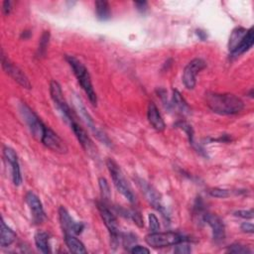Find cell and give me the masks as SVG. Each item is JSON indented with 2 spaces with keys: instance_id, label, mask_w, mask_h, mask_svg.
Wrapping results in <instances>:
<instances>
[{
  "instance_id": "1",
  "label": "cell",
  "mask_w": 254,
  "mask_h": 254,
  "mask_svg": "<svg viewBox=\"0 0 254 254\" xmlns=\"http://www.w3.org/2000/svg\"><path fill=\"white\" fill-rule=\"evenodd\" d=\"M205 102L209 109L221 115H233L242 111L243 102L231 94H214L205 95Z\"/></svg>"
},
{
  "instance_id": "2",
  "label": "cell",
  "mask_w": 254,
  "mask_h": 254,
  "mask_svg": "<svg viewBox=\"0 0 254 254\" xmlns=\"http://www.w3.org/2000/svg\"><path fill=\"white\" fill-rule=\"evenodd\" d=\"M66 60L69 63V65L71 66V68L73 69L74 74H75L76 77L77 78L78 83L80 84V87L83 90V92L86 93V95L88 96L91 103L93 105H97L98 97H97V94L93 87L91 75H90L88 69L86 68V66H84L79 60H77L76 58H75L73 56H67Z\"/></svg>"
},
{
  "instance_id": "3",
  "label": "cell",
  "mask_w": 254,
  "mask_h": 254,
  "mask_svg": "<svg viewBox=\"0 0 254 254\" xmlns=\"http://www.w3.org/2000/svg\"><path fill=\"white\" fill-rule=\"evenodd\" d=\"M106 166H107L109 174L112 178V181H113V184H114L116 190L122 196H124L127 200H128L130 203H134L135 196H134L129 184L127 183L118 164L114 160L108 158L106 160Z\"/></svg>"
},
{
  "instance_id": "4",
  "label": "cell",
  "mask_w": 254,
  "mask_h": 254,
  "mask_svg": "<svg viewBox=\"0 0 254 254\" xmlns=\"http://www.w3.org/2000/svg\"><path fill=\"white\" fill-rule=\"evenodd\" d=\"M146 243L153 248H165L172 245H177L178 243L185 242L186 238L177 232H151L145 237Z\"/></svg>"
},
{
  "instance_id": "5",
  "label": "cell",
  "mask_w": 254,
  "mask_h": 254,
  "mask_svg": "<svg viewBox=\"0 0 254 254\" xmlns=\"http://www.w3.org/2000/svg\"><path fill=\"white\" fill-rule=\"evenodd\" d=\"M19 111L25 123L29 127L32 135L41 141L42 137H43L46 125L42 122V120L38 117V115L26 103L20 104Z\"/></svg>"
},
{
  "instance_id": "6",
  "label": "cell",
  "mask_w": 254,
  "mask_h": 254,
  "mask_svg": "<svg viewBox=\"0 0 254 254\" xmlns=\"http://www.w3.org/2000/svg\"><path fill=\"white\" fill-rule=\"evenodd\" d=\"M50 94L53 102L57 105L59 111L61 112L63 118L70 124L72 121L76 120V117L74 115V112L71 110L69 104L67 103L64 94L62 91V88L60 83L56 80H52L50 83Z\"/></svg>"
},
{
  "instance_id": "7",
  "label": "cell",
  "mask_w": 254,
  "mask_h": 254,
  "mask_svg": "<svg viewBox=\"0 0 254 254\" xmlns=\"http://www.w3.org/2000/svg\"><path fill=\"white\" fill-rule=\"evenodd\" d=\"M98 209L101 214V217L107 228L110 236L112 238L113 242H118L119 239H121V235L119 232L118 223L115 218V216L111 213V210L105 205L104 203H98Z\"/></svg>"
},
{
  "instance_id": "8",
  "label": "cell",
  "mask_w": 254,
  "mask_h": 254,
  "mask_svg": "<svg viewBox=\"0 0 254 254\" xmlns=\"http://www.w3.org/2000/svg\"><path fill=\"white\" fill-rule=\"evenodd\" d=\"M1 63H2V68L5 71L7 75H9L15 81H17L21 87L24 89L30 90L32 88L31 82L28 79L27 76L23 73L21 69H19L17 66H15L5 55L3 50L1 51Z\"/></svg>"
},
{
  "instance_id": "9",
  "label": "cell",
  "mask_w": 254,
  "mask_h": 254,
  "mask_svg": "<svg viewBox=\"0 0 254 254\" xmlns=\"http://www.w3.org/2000/svg\"><path fill=\"white\" fill-rule=\"evenodd\" d=\"M206 67L205 62L203 59L197 58L194 59L193 61H191L185 68L184 73H183V82L184 86L188 89V90H193L196 87V77L197 75L203 71L204 68Z\"/></svg>"
},
{
  "instance_id": "10",
  "label": "cell",
  "mask_w": 254,
  "mask_h": 254,
  "mask_svg": "<svg viewBox=\"0 0 254 254\" xmlns=\"http://www.w3.org/2000/svg\"><path fill=\"white\" fill-rule=\"evenodd\" d=\"M76 108H77V110H78L80 116L82 117V119L84 120V122L87 123V125L90 127L91 130H92L93 133L95 134V136H96L101 142H102V143L105 144L106 146L110 147V146H111V141H110V139L108 138V136H107L102 129H100L99 127H97V125L95 124L94 119L92 118V116L90 115V113L87 111L86 107L83 106V104H82V102H80V100L76 99Z\"/></svg>"
},
{
  "instance_id": "11",
  "label": "cell",
  "mask_w": 254,
  "mask_h": 254,
  "mask_svg": "<svg viewBox=\"0 0 254 254\" xmlns=\"http://www.w3.org/2000/svg\"><path fill=\"white\" fill-rule=\"evenodd\" d=\"M41 142L43 143V145L46 146L48 149L56 153L65 154L68 152V147L64 142V140L48 126H46L43 137L41 139Z\"/></svg>"
},
{
  "instance_id": "12",
  "label": "cell",
  "mask_w": 254,
  "mask_h": 254,
  "mask_svg": "<svg viewBox=\"0 0 254 254\" xmlns=\"http://www.w3.org/2000/svg\"><path fill=\"white\" fill-rule=\"evenodd\" d=\"M59 218L62 229L65 231V233L77 235L82 232L84 225L82 223H76L64 206H61L59 209Z\"/></svg>"
},
{
  "instance_id": "13",
  "label": "cell",
  "mask_w": 254,
  "mask_h": 254,
  "mask_svg": "<svg viewBox=\"0 0 254 254\" xmlns=\"http://www.w3.org/2000/svg\"><path fill=\"white\" fill-rule=\"evenodd\" d=\"M70 126H71L73 132L75 133L76 137L77 138L78 142L80 143L82 148L86 150V152L89 153L90 155H96L97 154V147L94 144L93 140L88 135V133L86 132V130H84L76 120L72 121L70 123Z\"/></svg>"
},
{
  "instance_id": "14",
  "label": "cell",
  "mask_w": 254,
  "mask_h": 254,
  "mask_svg": "<svg viewBox=\"0 0 254 254\" xmlns=\"http://www.w3.org/2000/svg\"><path fill=\"white\" fill-rule=\"evenodd\" d=\"M204 222L210 227L213 231V238L217 243H220L226 238V228L222 219L216 215L206 214L203 217Z\"/></svg>"
},
{
  "instance_id": "15",
  "label": "cell",
  "mask_w": 254,
  "mask_h": 254,
  "mask_svg": "<svg viewBox=\"0 0 254 254\" xmlns=\"http://www.w3.org/2000/svg\"><path fill=\"white\" fill-rule=\"evenodd\" d=\"M25 200L31 210L34 222L36 224L43 223L44 220L46 219V216H45V211L43 208V204H42L40 199L34 193L29 192V193H27Z\"/></svg>"
},
{
  "instance_id": "16",
  "label": "cell",
  "mask_w": 254,
  "mask_h": 254,
  "mask_svg": "<svg viewBox=\"0 0 254 254\" xmlns=\"http://www.w3.org/2000/svg\"><path fill=\"white\" fill-rule=\"evenodd\" d=\"M3 155L5 157V160L10 164L11 166V173H12V180L15 186H20L22 183V176H21V170L20 165L18 161V156L16 152L10 148V147H4L3 149Z\"/></svg>"
},
{
  "instance_id": "17",
  "label": "cell",
  "mask_w": 254,
  "mask_h": 254,
  "mask_svg": "<svg viewBox=\"0 0 254 254\" xmlns=\"http://www.w3.org/2000/svg\"><path fill=\"white\" fill-rule=\"evenodd\" d=\"M137 184L140 188V190L142 191V193L144 194L145 198L147 199V201L158 210L163 211L162 210V203H161V196L160 194L152 187L150 186L147 182H145L142 179H138L137 180Z\"/></svg>"
},
{
  "instance_id": "18",
  "label": "cell",
  "mask_w": 254,
  "mask_h": 254,
  "mask_svg": "<svg viewBox=\"0 0 254 254\" xmlns=\"http://www.w3.org/2000/svg\"><path fill=\"white\" fill-rule=\"evenodd\" d=\"M147 118L149 123L152 125L153 128L159 132L165 130L166 125L165 122L159 112V109L155 105L154 102H150L147 109Z\"/></svg>"
},
{
  "instance_id": "19",
  "label": "cell",
  "mask_w": 254,
  "mask_h": 254,
  "mask_svg": "<svg viewBox=\"0 0 254 254\" xmlns=\"http://www.w3.org/2000/svg\"><path fill=\"white\" fill-rule=\"evenodd\" d=\"M254 43V35H253V29L250 28L247 30L246 34L242 38V40L239 42V44L235 47V49L230 52L232 56H239L246 51H248L250 48H252Z\"/></svg>"
},
{
  "instance_id": "20",
  "label": "cell",
  "mask_w": 254,
  "mask_h": 254,
  "mask_svg": "<svg viewBox=\"0 0 254 254\" xmlns=\"http://www.w3.org/2000/svg\"><path fill=\"white\" fill-rule=\"evenodd\" d=\"M16 239V233L4 223L1 221V230H0V244L2 247L10 246Z\"/></svg>"
},
{
  "instance_id": "21",
  "label": "cell",
  "mask_w": 254,
  "mask_h": 254,
  "mask_svg": "<svg viewBox=\"0 0 254 254\" xmlns=\"http://www.w3.org/2000/svg\"><path fill=\"white\" fill-rule=\"evenodd\" d=\"M65 242H66V245L68 246V248L73 253H77V254L87 253V249H86V247H84L83 243L73 234L65 233Z\"/></svg>"
},
{
  "instance_id": "22",
  "label": "cell",
  "mask_w": 254,
  "mask_h": 254,
  "mask_svg": "<svg viewBox=\"0 0 254 254\" xmlns=\"http://www.w3.org/2000/svg\"><path fill=\"white\" fill-rule=\"evenodd\" d=\"M96 12L98 18L102 21H106L111 17L109 3L104 1V0H98V1H96Z\"/></svg>"
},
{
  "instance_id": "23",
  "label": "cell",
  "mask_w": 254,
  "mask_h": 254,
  "mask_svg": "<svg viewBox=\"0 0 254 254\" xmlns=\"http://www.w3.org/2000/svg\"><path fill=\"white\" fill-rule=\"evenodd\" d=\"M35 243L37 248L43 253L50 252V244H49V235L44 231H38L35 234Z\"/></svg>"
},
{
  "instance_id": "24",
  "label": "cell",
  "mask_w": 254,
  "mask_h": 254,
  "mask_svg": "<svg viewBox=\"0 0 254 254\" xmlns=\"http://www.w3.org/2000/svg\"><path fill=\"white\" fill-rule=\"evenodd\" d=\"M247 30L243 29V28H236L235 30L232 31L231 36L229 38V51L232 52L235 47L239 44V42L242 40V38L244 37V35L246 34Z\"/></svg>"
},
{
  "instance_id": "25",
  "label": "cell",
  "mask_w": 254,
  "mask_h": 254,
  "mask_svg": "<svg viewBox=\"0 0 254 254\" xmlns=\"http://www.w3.org/2000/svg\"><path fill=\"white\" fill-rule=\"evenodd\" d=\"M172 102H173V105H174L175 107H177L180 111H182V112H184V113L190 111V107H189L188 103L186 102V101L184 100V98L182 97V95H181L177 90H174V91H173Z\"/></svg>"
},
{
  "instance_id": "26",
  "label": "cell",
  "mask_w": 254,
  "mask_h": 254,
  "mask_svg": "<svg viewBox=\"0 0 254 254\" xmlns=\"http://www.w3.org/2000/svg\"><path fill=\"white\" fill-rule=\"evenodd\" d=\"M50 41V32L49 31H44V33L42 34V37L39 42V47H38V56H45L47 52V48L49 45Z\"/></svg>"
},
{
  "instance_id": "27",
  "label": "cell",
  "mask_w": 254,
  "mask_h": 254,
  "mask_svg": "<svg viewBox=\"0 0 254 254\" xmlns=\"http://www.w3.org/2000/svg\"><path fill=\"white\" fill-rule=\"evenodd\" d=\"M228 252L229 253H238V254H245V253H251V251L244 245H241V244H231L228 247L227 249Z\"/></svg>"
},
{
  "instance_id": "28",
  "label": "cell",
  "mask_w": 254,
  "mask_h": 254,
  "mask_svg": "<svg viewBox=\"0 0 254 254\" xmlns=\"http://www.w3.org/2000/svg\"><path fill=\"white\" fill-rule=\"evenodd\" d=\"M99 184H100V189L102 191V198L104 200H108L110 198V189H109L107 181L104 178H100Z\"/></svg>"
},
{
  "instance_id": "29",
  "label": "cell",
  "mask_w": 254,
  "mask_h": 254,
  "mask_svg": "<svg viewBox=\"0 0 254 254\" xmlns=\"http://www.w3.org/2000/svg\"><path fill=\"white\" fill-rule=\"evenodd\" d=\"M128 216L129 218L134 222V224L136 226H138L139 228H143L144 227V222H143V219H142V216L141 214L139 213L138 210H130L128 213Z\"/></svg>"
},
{
  "instance_id": "30",
  "label": "cell",
  "mask_w": 254,
  "mask_h": 254,
  "mask_svg": "<svg viewBox=\"0 0 254 254\" xmlns=\"http://www.w3.org/2000/svg\"><path fill=\"white\" fill-rule=\"evenodd\" d=\"M208 194L211 197H215V198H219V199H225L228 198L229 196V192L228 190L225 189H220V188H214V189H210L208 191Z\"/></svg>"
},
{
  "instance_id": "31",
  "label": "cell",
  "mask_w": 254,
  "mask_h": 254,
  "mask_svg": "<svg viewBox=\"0 0 254 254\" xmlns=\"http://www.w3.org/2000/svg\"><path fill=\"white\" fill-rule=\"evenodd\" d=\"M148 219H149V227H150L151 232L159 231L160 230V224H159V221H158L157 217L154 214H150Z\"/></svg>"
},
{
  "instance_id": "32",
  "label": "cell",
  "mask_w": 254,
  "mask_h": 254,
  "mask_svg": "<svg viewBox=\"0 0 254 254\" xmlns=\"http://www.w3.org/2000/svg\"><path fill=\"white\" fill-rule=\"evenodd\" d=\"M235 217L241 218V219H245V220H251L253 219V210L249 209V210H237L234 213Z\"/></svg>"
},
{
  "instance_id": "33",
  "label": "cell",
  "mask_w": 254,
  "mask_h": 254,
  "mask_svg": "<svg viewBox=\"0 0 254 254\" xmlns=\"http://www.w3.org/2000/svg\"><path fill=\"white\" fill-rule=\"evenodd\" d=\"M192 251L191 247L184 244V242H181V243H178L177 246H176V249H175V252L176 253H180V254H186V253H190Z\"/></svg>"
},
{
  "instance_id": "34",
  "label": "cell",
  "mask_w": 254,
  "mask_h": 254,
  "mask_svg": "<svg viewBox=\"0 0 254 254\" xmlns=\"http://www.w3.org/2000/svg\"><path fill=\"white\" fill-rule=\"evenodd\" d=\"M130 252L133 253V254H144V253H149L150 250L146 247H143V246H140V245H135L130 250Z\"/></svg>"
},
{
  "instance_id": "35",
  "label": "cell",
  "mask_w": 254,
  "mask_h": 254,
  "mask_svg": "<svg viewBox=\"0 0 254 254\" xmlns=\"http://www.w3.org/2000/svg\"><path fill=\"white\" fill-rule=\"evenodd\" d=\"M240 229L243 232L245 233H253V230H254V228H253V225L250 224V223H243L241 226H240Z\"/></svg>"
},
{
  "instance_id": "36",
  "label": "cell",
  "mask_w": 254,
  "mask_h": 254,
  "mask_svg": "<svg viewBox=\"0 0 254 254\" xmlns=\"http://www.w3.org/2000/svg\"><path fill=\"white\" fill-rule=\"evenodd\" d=\"M11 9H12L11 2H10V1H4V2H3V5H2V11H3L4 15L10 14Z\"/></svg>"
},
{
  "instance_id": "37",
  "label": "cell",
  "mask_w": 254,
  "mask_h": 254,
  "mask_svg": "<svg viewBox=\"0 0 254 254\" xmlns=\"http://www.w3.org/2000/svg\"><path fill=\"white\" fill-rule=\"evenodd\" d=\"M134 4L136 5L137 9L140 11H144L147 8V2H135Z\"/></svg>"
},
{
  "instance_id": "38",
  "label": "cell",
  "mask_w": 254,
  "mask_h": 254,
  "mask_svg": "<svg viewBox=\"0 0 254 254\" xmlns=\"http://www.w3.org/2000/svg\"><path fill=\"white\" fill-rule=\"evenodd\" d=\"M30 36H31L30 31H24V32L22 33V35H21V38H24V39L26 40V39H28Z\"/></svg>"
}]
</instances>
